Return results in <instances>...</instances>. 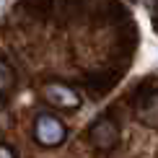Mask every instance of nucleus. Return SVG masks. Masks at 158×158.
<instances>
[{"instance_id": "obj_1", "label": "nucleus", "mask_w": 158, "mask_h": 158, "mask_svg": "<svg viewBox=\"0 0 158 158\" xmlns=\"http://www.w3.org/2000/svg\"><path fill=\"white\" fill-rule=\"evenodd\" d=\"M65 137H68V130H65V124L57 119V117L39 114L34 119V140L39 145L55 148V145H60V143H65Z\"/></svg>"}, {"instance_id": "obj_2", "label": "nucleus", "mask_w": 158, "mask_h": 158, "mask_svg": "<svg viewBox=\"0 0 158 158\" xmlns=\"http://www.w3.org/2000/svg\"><path fill=\"white\" fill-rule=\"evenodd\" d=\"M44 96H47L49 104H55V106H60V109H75V106H81V96H78L73 88L62 85V83H47V85H44Z\"/></svg>"}, {"instance_id": "obj_3", "label": "nucleus", "mask_w": 158, "mask_h": 158, "mask_svg": "<svg viewBox=\"0 0 158 158\" xmlns=\"http://www.w3.org/2000/svg\"><path fill=\"white\" fill-rule=\"evenodd\" d=\"M117 137H119V132H117V127H114L111 119H98L94 127H91V140H94V145L101 148V150H109L117 143Z\"/></svg>"}, {"instance_id": "obj_4", "label": "nucleus", "mask_w": 158, "mask_h": 158, "mask_svg": "<svg viewBox=\"0 0 158 158\" xmlns=\"http://www.w3.org/2000/svg\"><path fill=\"white\" fill-rule=\"evenodd\" d=\"M13 85V75L8 70V65H5L3 60H0V94H5V91H10Z\"/></svg>"}, {"instance_id": "obj_5", "label": "nucleus", "mask_w": 158, "mask_h": 158, "mask_svg": "<svg viewBox=\"0 0 158 158\" xmlns=\"http://www.w3.org/2000/svg\"><path fill=\"white\" fill-rule=\"evenodd\" d=\"M0 158H13V153H10L8 145H0Z\"/></svg>"}]
</instances>
